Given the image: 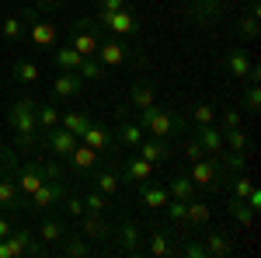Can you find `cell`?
Instances as JSON below:
<instances>
[{
	"instance_id": "1",
	"label": "cell",
	"mask_w": 261,
	"mask_h": 258,
	"mask_svg": "<svg viewBox=\"0 0 261 258\" xmlns=\"http://www.w3.org/2000/svg\"><path fill=\"white\" fill-rule=\"evenodd\" d=\"M119 119H133L140 122V129L146 136H161V139H171V136H185V126L188 119L174 112V108H164V105H150V108H140V112H125Z\"/></svg>"
},
{
	"instance_id": "2",
	"label": "cell",
	"mask_w": 261,
	"mask_h": 258,
	"mask_svg": "<svg viewBox=\"0 0 261 258\" xmlns=\"http://www.w3.org/2000/svg\"><path fill=\"white\" fill-rule=\"evenodd\" d=\"M94 60L105 66V70H119V66H129L133 63V42L125 35H108V39L98 42V53Z\"/></svg>"
},
{
	"instance_id": "3",
	"label": "cell",
	"mask_w": 261,
	"mask_h": 258,
	"mask_svg": "<svg viewBox=\"0 0 261 258\" xmlns=\"http://www.w3.org/2000/svg\"><path fill=\"white\" fill-rule=\"evenodd\" d=\"M195 189H209V192H220L223 185H226V171L220 168V160L216 157H199L188 164V171H185Z\"/></svg>"
},
{
	"instance_id": "4",
	"label": "cell",
	"mask_w": 261,
	"mask_h": 258,
	"mask_svg": "<svg viewBox=\"0 0 261 258\" xmlns=\"http://www.w3.org/2000/svg\"><path fill=\"white\" fill-rule=\"evenodd\" d=\"M98 28H105L108 35H125V39H136L140 35V18L133 7H122V11H98L94 14Z\"/></svg>"
},
{
	"instance_id": "5",
	"label": "cell",
	"mask_w": 261,
	"mask_h": 258,
	"mask_svg": "<svg viewBox=\"0 0 261 258\" xmlns=\"http://www.w3.org/2000/svg\"><path fill=\"white\" fill-rule=\"evenodd\" d=\"M35 108H39L35 95H18V98L11 101L7 105V126H11V133H35L39 129Z\"/></svg>"
},
{
	"instance_id": "6",
	"label": "cell",
	"mask_w": 261,
	"mask_h": 258,
	"mask_svg": "<svg viewBox=\"0 0 261 258\" xmlns=\"http://www.w3.org/2000/svg\"><path fill=\"white\" fill-rule=\"evenodd\" d=\"M66 192H70L66 178H60V181H42L39 189L24 199V209H32V213H49V209H56L63 199H66Z\"/></svg>"
},
{
	"instance_id": "7",
	"label": "cell",
	"mask_w": 261,
	"mask_h": 258,
	"mask_svg": "<svg viewBox=\"0 0 261 258\" xmlns=\"http://www.w3.org/2000/svg\"><path fill=\"white\" fill-rule=\"evenodd\" d=\"M70 45L81 53V56H94L98 53V42H101V28H98V21L94 18H81V21H73L70 25Z\"/></svg>"
},
{
	"instance_id": "8",
	"label": "cell",
	"mask_w": 261,
	"mask_h": 258,
	"mask_svg": "<svg viewBox=\"0 0 261 258\" xmlns=\"http://www.w3.org/2000/svg\"><path fill=\"white\" fill-rule=\"evenodd\" d=\"M146 251L153 258L178 255V238H174L171 223H153V227H150V234H146Z\"/></svg>"
},
{
	"instance_id": "9",
	"label": "cell",
	"mask_w": 261,
	"mask_h": 258,
	"mask_svg": "<svg viewBox=\"0 0 261 258\" xmlns=\"http://www.w3.org/2000/svg\"><path fill=\"white\" fill-rule=\"evenodd\" d=\"M7 241H11V248H14V255H28V258H42V255H49V248L42 244L39 238H35V230H28V227H18L14 223V230L7 234Z\"/></svg>"
},
{
	"instance_id": "10",
	"label": "cell",
	"mask_w": 261,
	"mask_h": 258,
	"mask_svg": "<svg viewBox=\"0 0 261 258\" xmlns=\"http://www.w3.org/2000/svg\"><path fill=\"white\" fill-rule=\"evenodd\" d=\"M87 80L77 74V70H56V80H53V101H70L81 98Z\"/></svg>"
},
{
	"instance_id": "11",
	"label": "cell",
	"mask_w": 261,
	"mask_h": 258,
	"mask_svg": "<svg viewBox=\"0 0 261 258\" xmlns=\"http://www.w3.org/2000/svg\"><path fill=\"white\" fill-rule=\"evenodd\" d=\"M77 223H81V234L91 244H105V241H112V223L105 220V213H91V209H84V217H77Z\"/></svg>"
},
{
	"instance_id": "12",
	"label": "cell",
	"mask_w": 261,
	"mask_h": 258,
	"mask_svg": "<svg viewBox=\"0 0 261 258\" xmlns=\"http://www.w3.org/2000/svg\"><path fill=\"white\" fill-rule=\"evenodd\" d=\"M112 238L119 241L122 255H143V234H140V223L136 220L125 217L119 227H112Z\"/></svg>"
},
{
	"instance_id": "13",
	"label": "cell",
	"mask_w": 261,
	"mask_h": 258,
	"mask_svg": "<svg viewBox=\"0 0 261 258\" xmlns=\"http://www.w3.org/2000/svg\"><path fill=\"white\" fill-rule=\"evenodd\" d=\"M77 143H81V139L73 136V133H66L63 126H53V129L42 133V150H49L53 157H60V160L70 157V150H73Z\"/></svg>"
},
{
	"instance_id": "14",
	"label": "cell",
	"mask_w": 261,
	"mask_h": 258,
	"mask_svg": "<svg viewBox=\"0 0 261 258\" xmlns=\"http://www.w3.org/2000/svg\"><path fill=\"white\" fill-rule=\"evenodd\" d=\"M150 105H157V84H153V80H136V84L129 87V101L119 108V115L140 112V108H150Z\"/></svg>"
},
{
	"instance_id": "15",
	"label": "cell",
	"mask_w": 261,
	"mask_h": 258,
	"mask_svg": "<svg viewBox=\"0 0 261 258\" xmlns=\"http://www.w3.org/2000/svg\"><path fill=\"white\" fill-rule=\"evenodd\" d=\"M209 220H213V206L205 199L195 196L185 202V227H188V234H199L202 227H209Z\"/></svg>"
},
{
	"instance_id": "16",
	"label": "cell",
	"mask_w": 261,
	"mask_h": 258,
	"mask_svg": "<svg viewBox=\"0 0 261 258\" xmlns=\"http://www.w3.org/2000/svg\"><path fill=\"white\" fill-rule=\"evenodd\" d=\"M188 4H192L188 18L195 25H216L223 18V11H226V0H188Z\"/></svg>"
},
{
	"instance_id": "17",
	"label": "cell",
	"mask_w": 261,
	"mask_h": 258,
	"mask_svg": "<svg viewBox=\"0 0 261 258\" xmlns=\"http://www.w3.org/2000/svg\"><path fill=\"white\" fill-rule=\"evenodd\" d=\"M199 238H202V244H205V258H230L233 255V241H230L226 230H216V227L205 230V227H202Z\"/></svg>"
},
{
	"instance_id": "18",
	"label": "cell",
	"mask_w": 261,
	"mask_h": 258,
	"mask_svg": "<svg viewBox=\"0 0 261 258\" xmlns=\"http://www.w3.org/2000/svg\"><path fill=\"white\" fill-rule=\"evenodd\" d=\"M136 154H140L143 160H150V164H164V160L174 157V147L161 136H143L140 147H136Z\"/></svg>"
},
{
	"instance_id": "19",
	"label": "cell",
	"mask_w": 261,
	"mask_h": 258,
	"mask_svg": "<svg viewBox=\"0 0 261 258\" xmlns=\"http://www.w3.org/2000/svg\"><path fill=\"white\" fill-rule=\"evenodd\" d=\"M119 175L129 181V185H143V181H153V175H157V164H150V160H143L140 154H133V157L122 164Z\"/></svg>"
},
{
	"instance_id": "20",
	"label": "cell",
	"mask_w": 261,
	"mask_h": 258,
	"mask_svg": "<svg viewBox=\"0 0 261 258\" xmlns=\"http://www.w3.org/2000/svg\"><path fill=\"white\" fill-rule=\"evenodd\" d=\"M24 35L32 39V45H35V49H53V45L60 42L56 25H53V21H42V18L28 21V32H24Z\"/></svg>"
},
{
	"instance_id": "21",
	"label": "cell",
	"mask_w": 261,
	"mask_h": 258,
	"mask_svg": "<svg viewBox=\"0 0 261 258\" xmlns=\"http://www.w3.org/2000/svg\"><path fill=\"white\" fill-rule=\"evenodd\" d=\"M237 35L244 42H254L261 35V11H258V0H251L247 7L241 11V18H237Z\"/></svg>"
},
{
	"instance_id": "22",
	"label": "cell",
	"mask_w": 261,
	"mask_h": 258,
	"mask_svg": "<svg viewBox=\"0 0 261 258\" xmlns=\"http://www.w3.org/2000/svg\"><path fill=\"white\" fill-rule=\"evenodd\" d=\"M140 189V202L143 209H164L167 202H171V192H167V185H161V181H143V185H136Z\"/></svg>"
},
{
	"instance_id": "23",
	"label": "cell",
	"mask_w": 261,
	"mask_h": 258,
	"mask_svg": "<svg viewBox=\"0 0 261 258\" xmlns=\"http://www.w3.org/2000/svg\"><path fill=\"white\" fill-rule=\"evenodd\" d=\"M14 181H18L21 199H28V196H32V192L42 185V181H45V175H42V164H21L18 171H14Z\"/></svg>"
},
{
	"instance_id": "24",
	"label": "cell",
	"mask_w": 261,
	"mask_h": 258,
	"mask_svg": "<svg viewBox=\"0 0 261 258\" xmlns=\"http://www.w3.org/2000/svg\"><path fill=\"white\" fill-rule=\"evenodd\" d=\"M60 251L66 258H87V255H94V251H101V248H98V244H91L84 234L66 230V234H63V241H60Z\"/></svg>"
},
{
	"instance_id": "25",
	"label": "cell",
	"mask_w": 261,
	"mask_h": 258,
	"mask_svg": "<svg viewBox=\"0 0 261 258\" xmlns=\"http://www.w3.org/2000/svg\"><path fill=\"white\" fill-rule=\"evenodd\" d=\"M98 150H91V147H87V143H77V147H73V150H70V168H73V175H91V171H94V168H98Z\"/></svg>"
},
{
	"instance_id": "26",
	"label": "cell",
	"mask_w": 261,
	"mask_h": 258,
	"mask_svg": "<svg viewBox=\"0 0 261 258\" xmlns=\"http://www.w3.org/2000/svg\"><path fill=\"white\" fill-rule=\"evenodd\" d=\"M251 66H254V60L244 53L241 45H233L230 53H226V60H223V70L230 74L233 80H247V74H251Z\"/></svg>"
},
{
	"instance_id": "27",
	"label": "cell",
	"mask_w": 261,
	"mask_h": 258,
	"mask_svg": "<svg viewBox=\"0 0 261 258\" xmlns=\"http://www.w3.org/2000/svg\"><path fill=\"white\" fill-rule=\"evenodd\" d=\"M0 209H4V213L24 209V199H21V192H18V181L11 178V175H0Z\"/></svg>"
},
{
	"instance_id": "28",
	"label": "cell",
	"mask_w": 261,
	"mask_h": 258,
	"mask_svg": "<svg viewBox=\"0 0 261 258\" xmlns=\"http://www.w3.org/2000/svg\"><path fill=\"white\" fill-rule=\"evenodd\" d=\"M143 136H146V133L140 129V122H133V119H122L119 126H115V133H112V139H115V143H122L125 150H136Z\"/></svg>"
},
{
	"instance_id": "29",
	"label": "cell",
	"mask_w": 261,
	"mask_h": 258,
	"mask_svg": "<svg viewBox=\"0 0 261 258\" xmlns=\"http://www.w3.org/2000/svg\"><path fill=\"white\" fill-rule=\"evenodd\" d=\"M63 234H66V223H63V220H56V217H45V213H42V223H39V230H35V238L49 248V244H60Z\"/></svg>"
},
{
	"instance_id": "30",
	"label": "cell",
	"mask_w": 261,
	"mask_h": 258,
	"mask_svg": "<svg viewBox=\"0 0 261 258\" xmlns=\"http://www.w3.org/2000/svg\"><path fill=\"white\" fill-rule=\"evenodd\" d=\"M84 56L70 45V42H63V45H53V66L56 70H81Z\"/></svg>"
},
{
	"instance_id": "31",
	"label": "cell",
	"mask_w": 261,
	"mask_h": 258,
	"mask_svg": "<svg viewBox=\"0 0 261 258\" xmlns=\"http://www.w3.org/2000/svg\"><path fill=\"white\" fill-rule=\"evenodd\" d=\"M195 136H199L202 150H205L209 157H216V154L223 150V133H220L216 122H213V126H195Z\"/></svg>"
},
{
	"instance_id": "32",
	"label": "cell",
	"mask_w": 261,
	"mask_h": 258,
	"mask_svg": "<svg viewBox=\"0 0 261 258\" xmlns=\"http://www.w3.org/2000/svg\"><path fill=\"white\" fill-rule=\"evenodd\" d=\"M81 143H87L91 150H98V154H105L108 147H112V133L101 126V122H91L87 129H84V136H81Z\"/></svg>"
},
{
	"instance_id": "33",
	"label": "cell",
	"mask_w": 261,
	"mask_h": 258,
	"mask_svg": "<svg viewBox=\"0 0 261 258\" xmlns=\"http://www.w3.org/2000/svg\"><path fill=\"white\" fill-rule=\"evenodd\" d=\"M94 175V185L91 189H98L105 196H119V185H122V175L115 168H101V171H91Z\"/></svg>"
},
{
	"instance_id": "34",
	"label": "cell",
	"mask_w": 261,
	"mask_h": 258,
	"mask_svg": "<svg viewBox=\"0 0 261 258\" xmlns=\"http://www.w3.org/2000/svg\"><path fill=\"white\" fill-rule=\"evenodd\" d=\"M164 185H167L171 199H181V202H188V199H195V196H199V189L192 185V178H188L185 171H181V175H174V178H167Z\"/></svg>"
},
{
	"instance_id": "35",
	"label": "cell",
	"mask_w": 261,
	"mask_h": 258,
	"mask_svg": "<svg viewBox=\"0 0 261 258\" xmlns=\"http://www.w3.org/2000/svg\"><path fill=\"white\" fill-rule=\"evenodd\" d=\"M42 70L35 60H14V66H11V80L14 84H39Z\"/></svg>"
},
{
	"instance_id": "36",
	"label": "cell",
	"mask_w": 261,
	"mask_h": 258,
	"mask_svg": "<svg viewBox=\"0 0 261 258\" xmlns=\"http://www.w3.org/2000/svg\"><path fill=\"white\" fill-rule=\"evenodd\" d=\"M91 122H94V119H91L87 112H60V126L66 129V133H73L77 139L84 136V129H87Z\"/></svg>"
},
{
	"instance_id": "37",
	"label": "cell",
	"mask_w": 261,
	"mask_h": 258,
	"mask_svg": "<svg viewBox=\"0 0 261 258\" xmlns=\"http://www.w3.org/2000/svg\"><path fill=\"white\" fill-rule=\"evenodd\" d=\"M24 32H28V21L21 18V11H18V14H7V18H4V25H0V35H4L7 42L24 39Z\"/></svg>"
},
{
	"instance_id": "38",
	"label": "cell",
	"mask_w": 261,
	"mask_h": 258,
	"mask_svg": "<svg viewBox=\"0 0 261 258\" xmlns=\"http://www.w3.org/2000/svg\"><path fill=\"white\" fill-rule=\"evenodd\" d=\"M226 213L233 217V223H241V227H251L258 209H251V206H247V199H230V202H226Z\"/></svg>"
},
{
	"instance_id": "39",
	"label": "cell",
	"mask_w": 261,
	"mask_h": 258,
	"mask_svg": "<svg viewBox=\"0 0 261 258\" xmlns=\"http://www.w3.org/2000/svg\"><path fill=\"white\" fill-rule=\"evenodd\" d=\"M11 147H14V154H35V150H42V133L39 129L35 133H14Z\"/></svg>"
},
{
	"instance_id": "40",
	"label": "cell",
	"mask_w": 261,
	"mask_h": 258,
	"mask_svg": "<svg viewBox=\"0 0 261 258\" xmlns=\"http://www.w3.org/2000/svg\"><path fill=\"white\" fill-rule=\"evenodd\" d=\"M220 168L226 175H237V171H247V154H237V150H220L216 154Z\"/></svg>"
},
{
	"instance_id": "41",
	"label": "cell",
	"mask_w": 261,
	"mask_h": 258,
	"mask_svg": "<svg viewBox=\"0 0 261 258\" xmlns=\"http://www.w3.org/2000/svg\"><path fill=\"white\" fill-rule=\"evenodd\" d=\"M35 122H39V133L53 129V126H60V108H56L53 101H42L39 108H35Z\"/></svg>"
},
{
	"instance_id": "42",
	"label": "cell",
	"mask_w": 261,
	"mask_h": 258,
	"mask_svg": "<svg viewBox=\"0 0 261 258\" xmlns=\"http://www.w3.org/2000/svg\"><path fill=\"white\" fill-rule=\"evenodd\" d=\"M223 189H230L233 199H247L251 189H254V181L247 178V171H237V175H226V185H223Z\"/></svg>"
},
{
	"instance_id": "43",
	"label": "cell",
	"mask_w": 261,
	"mask_h": 258,
	"mask_svg": "<svg viewBox=\"0 0 261 258\" xmlns=\"http://www.w3.org/2000/svg\"><path fill=\"white\" fill-rule=\"evenodd\" d=\"M223 150H237V154H247L251 150V139H247V133H244L241 126L223 133Z\"/></svg>"
},
{
	"instance_id": "44",
	"label": "cell",
	"mask_w": 261,
	"mask_h": 258,
	"mask_svg": "<svg viewBox=\"0 0 261 258\" xmlns=\"http://www.w3.org/2000/svg\"><path fill=\"white\" fill-rule=\"evenodd\" d=\"M216 126H220V133L244 126V122H241V108H237V105H223L220 112H216Z\"/></svg>"
},
{
	"instance_id": "45",
	"label": "cell",
	"mask_w": 261,
	"mask_h": 258,
	"mask_svg": "<svg viewBox=\"0 0 261 258\" xmlns=\"http://www.w3.org/2000/svg\"><path fill=\"white\" fill-rule=\"evenodd\" d=\"M192 126H213V122H216V105H213V101H199V105H195V108H192Z\"/></svg>"
},
{
	"instance_id": "46",
	"label": "cell",
	"mask_w": 261,
	"mask_h": 258,
	"mask_svg": "<svg viewBox=\"0 0 261 258\" xmlns=\"http://www.w3.org/2000/svg\"><path fill=\"white\" fill-rule=\"evenodd\" d=\"M181 157H185V164H192V160H199V157H209V154L202 150V143H199L195 133H192V136H185V143H181Z\"/></svg>"
},
{
	"instance_id": "47",
	"label": "cell",
	"mask_w": 261,
	"mask_h": 258,
	"mask_svg": "<svg viewBox=\"0 0 261 258\" xmlns=\"http://www.w3.org/2000/svg\"><path fill=\"white\" fill-rule=\"evenodd\" d=\"M108 206H112V196H105L98 189H91V192L84 196V209H91V213H105Z\"/></svg>"
},
{
	"instance_id": "48",
	"label": "cell",
	"mask_w": 261,
	"mask_h": 258,
	"mask_svg": "<svg viewBox=\"0 0 261 258\" xmlns=\"http://www.w3.org/2000/svg\"><path fill=\"white\" fill-rule=\"evenodd\" d=\"M77 74H81L84 80H105V74H108V70H105L94 56H84V63H81V70H77Z\"/></svg>"
},
{
	"instance_id": "49",
	"label": "cell",
	"mask_w": 261,
	"mask_h": 258,
	"mask_svg": "<svg viewBox=\"0 0 261 258\" xmlns=\"http://www.w3.org/2000/svg\"><path fill=\"white\" fill-rule=\"evenodd\" d=\"M241 101H244V108H247L251 115H258V108H261V87H258V84H247V87H244V95H241Z\"/></svg>"
},
{
	"instance_id": "50",
	"label": "cell",
	"mask_w": 261,
	"mask_h": 258,
	"mask_svg": "<svg viewBox=\"0 0 261 258\" xmlns=\"http://www.w3.org/2000/svg\"><path fill=\"white\" fill-rule=\"evenodd\" d=\"M60 206L66 209V217H73V220H77V217H84V199H77L73 192H66V199H63Z\"/></svg>"
},
{
	"instance_id": "51",
	"label": "cell",
	"mask_w": 261,
	"mask_h": 258,
	"mask_svg": "<svg viewBox=\"0 0 261 258\" xmlns=\"http://www.w3.org/2000/svg\"><path fill=\"white\" fill-rule=\"evenodd\" d=\"M42 175H45V181H60V178H63V168H60V157L45 160V164H42Z\"/></svg>"
},
{
	"instance_id": "52",
	"label": "cell",
	"mask_w": 261,
	"mask_h": 258,
	"mask_svg": "<svg viewBox=\"0 0 261 258\" xmlns=\"http://www.w3.org/2000/svg\"><path fill=\"white\" fill-rule=\"evenodd\" d=\"M94 7L98 11H122V7H129V0H94Z\"/></svg>"
},
{
	"instance_id": "53",
	"label": "cell",
	"mask_w": 261,
	"mask_h": 258,
	"mask_svg": "<svg viewBox=\"0 0 261 258\" xmlns=\"http://www.w3.org/2000/svg\"><path fill=\"white\" fill-rule=\"evenodd\" d=\"M66 0H35V11H60Z\"/></svg>"
},
{
	"instance_id": "54",
	"label": "cell",
	"mask_w": 261,
	"mask_h": 258,
	"mask_svg": "<svg viewBox=\"0 0 261 258\" xmlns=\"http://www.w3.org/2000/svg\"><path fill=\"white\" fill-rule=\"evenodd\" d=\"M11 230H14V217L7 213V217H0V238H7Z\"/></svg>"
},
{
	"instance_id": "55",
	"label": "cell",
	"mask_w": 261,
	"mask_h": 258,
	"mask_svg": "<svg viewBox=\"0 0 261 258\" xmlns=\"http://www.w3.org/2000/svg\"><path fill=\"white\" fill-rule=\"evenodd\" d=\"M0 258H18V255H14V248H11V241H7V238H0Z\"/></svg>"
},
{
	"instance_id": "56",
	"label": "cell",
	"mask_w": 261,
	"mask_h": 258,
	"mask_svg": "<svg viewBox=\"0 0 261 258\" xmlns=\"http://www.w3.org/2000/svg\"><path fill=\"white\" fill-rule=\"evenodd\" d=\"M247 206H251V209H258V206H261V192H258V189H251V196H247Z\"/></svg>"
},
{
	"instance_id": "57",
	"label": "cell",
	"mask_w": 261,
	"mask_h": 258,
	"mask_svg": "<svg viewBox=\"0 0 261 258\" xmlns=\"http://www.w3.org/2000/svg\"><path fill=\"white\" fill-rule=\"evenodd\" d=\"M7 164V147H0V168Z\"/></svg>"
}]
</instances>
